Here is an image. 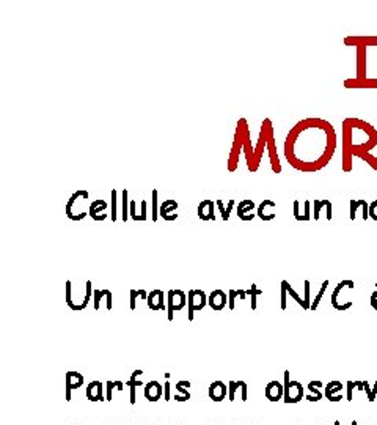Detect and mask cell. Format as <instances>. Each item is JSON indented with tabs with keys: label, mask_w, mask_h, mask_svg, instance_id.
Here are the masks:
<instances>
[{
	"label": "cell",
	"mask_w": 377,
	"mask_h": 425,
	"mask_svg": "<svg viewBox=\"0 0 377 425\" xmlns=\"http://www.w3.org/2000/svg\"><path fill=\"white\" fill-rule=\"evenodd\" d=\"M336 148L333 126L319 118L298 122L284 142V156L294 169L316 172L326 167Z\"/></svg>",
	"instance_id": "obj_1"
},
{
	"label": "cell",
	"mask_w": 377,
	"mask_h": 425,
	"mask_svg": "<svg viewBox=\"0 0 377 425\" xmlns=\"http://www.w3.org/2000/svg\"><path fill=\"white\" fill-rule=\"evenodd\" d=\"M377 147V130L368 122L346 118L343 122V169L352 170V156L369 153Z\"/></svg>",
	"instance_id": "obj_2"
},
{
	"label": "cell",
	"mask_w": 377,
	"mask_h": 425,
	"mask_svg": "<svg viewBox=\"0 0 377 425\" xmlns=\"http://www.w3.org/2000/svg\"><path fill=\"white\" fill-rule=\"evenodd\" d=\"M284 395H283V400L284 403H298L304 398V386L300 381H295V380H289V370H284Z\"/></svg>",
	"instance_id": "obj_3"
},
{
	"label": "cell",
	"mask_w": 377,
	"mask_h": 425,
	"mask_svg": "<svg viewBox=\"0 0 377 425\" xmlns=\"http://www.w3.org/2000/svg\"><path fill=\"white\" fill-rule=\"evenodd\" d=\"M187 304V294L183 290H170L167 293V317L173 321L175 312L183 311Z\"/></svg>",
	"instance_id": "obj_4"
},
{
	"label": "cell",
	"mask_w": 377,
	"mask_h": 425,
	"mask_svg": "<svg viewBox=\"0 0 377 425\" xmlns=\"http://www.w3.org/2000/svg\"><path fill=\"white\" fill-rule=\"evenodd\" d=\"M189 321H193V314L201 311L207 304V296L203 290H189Z\"/></svg>",
	"instance_id": "obj_5"
},
{
	"label": "cell",
	"mask_w": 377,
	"mask_h": 425,
	"mask_svg": "<svg viewBox=\"0 0 377 425\" xmlns=\"http://www.w3.org/2000/svg\"><path fill=\"white\" fill-rule=\"evenodd\" d=\"M64 398H66V402H71V392L77 391L79 388L84 386V375L76 370H69L66 372V377H64Z\"/></svg>",
	"instance_id": "obj_6"
},
{
	"label": "cell",
	"mask_w": 377,
	"mask_h": 425,
	"mask_svg": "<svg viewBox=\"0 0 377 425\" xmlns=\"http://www.w3.org/2000/svg\"><path fill=\"white\" fill-rule=\"evenodd\" d=\"M143 394H145V398L148 402H159L162 395H164V386L159 381H148L145 384V388H143Z\"/></svg>",
	"instance_id": "obj_7"
},
{
	"label": "cell",
	"mask_w": 377,
	"mask_h": 425,
	"mask_svg": "<svg viewBox=\"0 0 377 425\" xmlns=\"http://www.w3.org/2000/svg\"><path fill=\"white\" fill-rule=\"evenodd\" d=\"M264 395H266V398H267L269 402H278V400H281L283 395H284V386L280 381H277V380L269 381L267 386L264 388Z\"/></svg>",
	"instance_id": "obj_8"
},
{
	"label": "cell",
	"mask_w": 377,
	"mask_h": 425,
	"mask_svg": "<svg viewBox=\"0 0 377 425\" xmlns=\"http://www.w3.org/2000/svg\"><path fill=\"white\" fill-rule=\"evenodd\" d=\"M104 384L98 380L92 381V383H88L87 386V391H85V395L90 402H106V398H104Z\"/></svg>",
	"instance_id": "obj_9"
},
{
	"label": "cell",
	"mask_w": 377,
	"mask_h": 425,
	"mask_svg": "<svg viewBox=\"0 0 377 425\" xmlns=\"http://www.w3.org/2000/svg\"><path fill=\"white\" fill-rule=\"evenodd\" d=\"M207 395H209L211 400L214 402H223L228 397V388L223 381H212L209 386V391H207Z\"/></svg>",
	"instance_id": "obj_10"
},
{
	"label": "cell",
	"mask_w": 377,
	"mask_h": 425,
	"mask_svg": "<svg viewBox=\"0 0 377 425\" xmlns=\"http://www.w3.org/2000/svg\"><path fill=\"white\" fill-rule=\"evenodd\" d=\"M227 293L223 290H214L211 294H209V298H207V304H209V307L212 309L214 312H220V311H223V309L227 307Z\"/></svg>",
	"instance_id": "obj_11"
},
{
	"label": "cell",
	"mask_w": 377,
	"mask_h": 425,
	"mask_svg": "<svg viewBox=\"0 0 377 425\" xmlns=\"http://www.w3.org/2000/svg\"><path fill=\"white\" fill-rule=\"evenodd\" d=\"M343 383L341 381H338V380H335V381H330V383H327V386H326V391H324V395H326V398L329 402H340V400H343Z\"/></svg>",
	"instance_id": "obj_12"
},
{
	"label": "cell",
	"mask_w": 377,
	"mask_h": 425,
	"mask_svg": "<svg viewBox=\"0 0 377 425\" xmlns=\"http://www.w3.org/2000/svg\"><path fill=\"white\" fill-rule=\"evenodd\" d=\"M146 304L151 311L158 312V311H167V304L164 301V291L162 290H151L148 293V299Z\"/></svg>",
	"instance_id": "obj_13"
},
{
	"label": "cell",
	"mask_w": 377,
	"mask_h": 425,
	"mask_svg": "<svg viewBox=\"0 0 377 425\" xmlns=\"http://www.w3.org/2000/svg\"><path fill=\"white\" fill-rule=\"evenodd\" d=\"M256 208V205L252 199H245V200H241L239 205H238V208H236V213L239 216V219H242V221H252V219L255 217V213H252L253 210Z\"/></svg>",
	"instance_id": "obj_14"
},
{
	"label": "cell",
	"mask_w": 377,
	"mask_h": 425,
	"mask_svg": "<svg viewBox=\"0 0 377 425\" xmlns=\"http://www.w3.org/2000/svg\"><path fill=\"white\" fill-rule=\"evenodd\" d=\"M344 44L347 46H355L358 47H371L377 44V36L372 35H365V36H347L344 40Z\"/></svg>",
	"instance_id": "obj_15"
},
{
	"label": "cell",
	"mask_w": 377,
	"mask_h": 425,
	"mask_svg": "<svg viewBox=\"0 0 377 425\" xmlns=\"http://www.w3.org/2000/svg\"><path fill=\"white\" fill-rule=\"evenodd\" d=\"M176 210H178V202L173 199H167L161 205L159 214L162 219H165V221H176V217H178Z\"/></svg>",
	"instance_id": "obj_16"
},
{
	"label": "cell",
	"mask_w": 377,
	"mask_h": 425,
	"mask_svg": "<svg viewBox=\"0 0 377 425\" xmlns=\"http://www.w3.org/2000/svg\"><path fill=\"white\" fill-rule=\"evenodd\" d=\"M106 210H107V203L102 199H98V200L92 202V205L88 207V213L95 219V221H104V219L107 217V214L104 213Z\"/></svg>",
	"instance_id": "obj_17"
},
{
	"label": "cell",
	"mask_w": 377,
	"mask_h": 425,
	"mask_svg": "<svg viewBox=\"0 0 377 425\" xmlns=\"http://www.w3.org/2000/svg\"><path fill=\"white\" fill-rule=\"evenodd\" d=\"M198 217L201 221H215L214 214V200L206 199L198 205Z\"/></svg>",
	"instance_id": "obj_18"
},
{
	"label": "cell",
	"mask_w": 377,
	"mask_h": 425,
	"mask_svg": "<svg viewBox=\"0 0 377 425\" xmlns=\"http://www.w3.org/2000/svg\"><path fill=\"white\" fill-rule=\"evenodd\" d=\"M187 388H190V381H187V380H183V381H178L176 383V392L178 394H175V397H173V400H176V402H189L190 400V392H189V389Z\"/></svg>",
	"instance_id": "obj_19"
},
{
	"label": "cell",
	"mask_w": 377,
	"mask_h": 425,
	"mask_svg": "<svg viewBox=\"0 0 377 425\" xmlns=\"http://www.w3.org/2000/svg\"><path fill=\"white\" fill-rule=\"evenodd\" d=\"M321 388H324V383L316 380V381H310L308 386H307V389L311 392L310 395H307V400L308 402H319L321 398L324 397V392L321 391Z\"/></svg>",
	"instance_id": "obj_20"
},
{
	"label": "cell",
	"mask_w": 377,
	"mask_h": 425,
	"mask_svg": "<svg viewBox=\"0 0 377 425\" xmlns=\"http://www.w3.org/2000/svg\"><path fill=\"white\" fill-rule=\"evenodd\" d=\"M354 285H355L354 280H350V279H344V280H341L340 283H338L336 288L332 293V306H333V309H336V306H338V296H340V291L343 288H354Z\"/></svg>",
	"instance_id": "obj_21"
},
{
	"label": "cell",
	"mask_w": 377,
	"mask_h": 425,
	"mask_svg": "<svg viewBox=\"0 0 377 425\" xmlns=\"http://www.w3.org/2000/svg\"><path fill=\"white\" fill-rule=\"evenodd\" d=\"M266 207H270V208H275L277 205H275V202H272V200H269V199H266L264 202H261L259 203V207H258V216L263 219V221H272V219H275V216L277 214H266Z\"/></svg>",
	"instance_id": "obj_22"
},
{
	"label": "cell",
	"mask_w": 377,
	"mask_h": 425,
	"mask_svg": "<svg viewBox=\"0 0 377 425\" xmlns=\"http://www.w3.org/2000/svg\"><path fill=\"white\" fill-rule=\"evenodd\" d=\"M245 290H230L228 291V307H230V311H235L236 309V299L241 298V299H245Z\"/></svg>",
	"instance_id": "obj_23"
},
{
	"label": "cell",
	"mask_w": 377,
	"mask_h": 425,
	"mask_svg": "<svg viewBox=\"0 0 377 425\" xmlns=\"http://www.w3.org/2000/svg\"><path fill=\"white\" fill-rule=\"evenodd\" d=\"M215 203H217V207H218L220 213H222V219L227 222L228 219H230V211H231V208L235 207V200L230 199V200H228V207H227V208L223 207V200H222V199H217V200H215Z\"/></svg>",
	"instance_id": "obj_24"
},
{
	"label": "cell",
	"mask_w": 377,
	"mask_h": 425,
	"mask_svg": "<svg viewBox=\"0 0 377 425\" xmlns=\"http://www.w3.org/2000/svg\"><path fill=\"white\" fill-rule=\"evenodd\" d=\"M329 279H326L322 282V285H321V288H319V291H318V294H316V298L313 299V302H311V307H310V311L311 312H315L316 309H318V306H319V302H321V299H322V296H324V293H326V290H327V287H329Z\"/></svg>",
	"instance_id": "obj_25"
},
{
	"label": "cell",
	"mask_w": 377,
	"mask_h": 425,
	"mask_svg": "<svg viewBox=\"0 0 377 425\" xmlns=\"http://www.w3.org/2000/svg\"><path fill=\"white\" fill-rule=\"evenodd\" d=\"M281 285H284L286 291L289 293V296H291V298H292V299H294V301H295V302H297L298 306L305 307V302H304V299H302L300 296H298V293H297V291H295V290H294V288H292V287L289 285V282H288V280H281Z\"/></svg>",
	"instance_id": "obj_26"
},
{
	"label": "cell",
	"mask_w": 377,
	"mask_h": 425,
	"mask_svg": "<svg viewBox=\"0 0 377 425\" xmlns=\"http://www.w3.org/2000/svg\"><path fill=\"white\" fill-rule=\"evenodd\" d=\"M366 203L365 199H360V200H355V199H350V221H355V217H357V210L358 208H363V205Z\"/></svg>",
	"instance_id": "obj_27"
},
{
	"label": "cell",
	"mask_w": 377,
	"mask_h": 425,
	"mask_svg": "<svg viewBox=\"0 0 377 425\" xmlns=\"http://www.w3.org/2000/svg\"><path fill=\"white\" fill-rule=\"evenodd\" d=\"M110 293V290L107 288H102V290H95L93 293V301H95V311H99V307H101V299L102 298H106V296Z\"/></svg>",
	"instance_id": "obj_28"
},
{
	"label": "cell",
	"mask_w": 377,
	"mask_h": 425,
	"mask_svg": "<svg viewBox=\"0 0 377 425\" xmlns=\"http://www.w3.org/2000/svg\"><path fill=\"white\" fill-rule=\"evenodd\" d=\"M245 294H249L250 298H252V311H256V296L258 294H263V290H259L255 283L249 288V290H245Z\"/></svg>",
	"instance_id": "obj_29"
},
{
	"label": "cell",
	"mask_w": 377,
	"mask_h": 425,
	"mask_svg": "<svg viewBox=\"0 0 377 425\" xmlns=\"http://www.w3.org/2000/svg\"><path fill=\"white\" fill-rule=\"evenodd\" d=\"M239 389H241V388H239L238 381H230V383H228V400H230V402H235V400H236V394H238Z\"/></svg>",
	"instance_id": "obj_30"
},
{
	"label": "cell",
	"mask_w": 377,
	"mask_h": 425,
	"mask_svg": "<svg viewBox=\"0 0 377 425\" xmlns=\"http://www.w3.org/2000/svg\"><path fill=\"white\" fill-rule=\"evenodd\" d=\"M129 210H131V203L127 200V189L123 191V221L126 222L129 217Z\"/></svg>",
	"instance_id": "obj_31"
},
{
	"label": "cell",
	"mask_w": 377,
	"mask_h": 425,
	"mask_svg": "<svg viewBox=\"0 0 377 425\" xmlns=\"http://www.w3.org/2000/svg\"><path fill=\"white\" fill-rule=\"evenodd\" d=\"M357 158H360V159H363V161H366V162H368V164L371 165V169L377 170V158L371 156L369 153H363V154H358Z\"/></svg>",
	"instance_id": "obj_32"
},
{
	"label": "cell",
	"mask_w": 377,
	"mask_h": 425,
	"mask_svg": "<svg viewBox=\"0 0 377 425\" xmlns=\"http://www.w3.org/2000/svg\"><path fill=\"white\" fill-rule=\"evenodd\" d=\"M304 285H305V287H304V288H305V296H304L305 307H304V309H305V311H310L311 302H313V301L310 299V290H311V288H310V280H305V282H304Z\"/></svg>",
	"instance_id": "obj_33"
},
{
	"label": "cell",
	"mask_w": 377,
	"mask_h": 425,
	"mask_svg": "<svg viewBox=\"0 0 377 425\" xmlns=\"http://www.w3.org/2000/svg\"><path fill=\"white\" fill-rule=\"evenodd\" d=\"M116 389L115 381H107L106 383V402H112L113 400V391Z\"/></svg>",
	"instance_id": "obj_34"
},
{
	"label": "cell",
	"mask_w": 377,
	"mask_h": 425,
	"mask_svg": "<svg viewBox=\"0 0 377 425\" xmlns=\"http://www.w3.org/2000/svg\"><path fill=\"white\" fill-rule=\"evenodd\" d=\"M327 203H329L327 199H324V200L315 199V221H318V219H319V216H321V208L326 207Z\"/></svg>",
	"instance_id": "obj_35"
},
{
	"label": "cell",
	"mask_w": 377,
	"mask_h": 425,
	"mask_svg": "<svg viewBox=\"0 0 377 425\" xmlns=\"http://www.w3.org/2000/svg\"><path fill=\"white\" fill-rule=\"evenodd\" d=\"M153 221L156 222V219H158V191L153 189Z\"/></svg>",
	"instance_id": "obj_36"
},
{
	"label": "cell",
	"mask_w": 377,
	"mask_h": 425,
	"mask_svg": "<svg viewBox=\"0 0 377 425\" xmlns=\"http://www.w3.org/2000/svg\"><path fill=\"white\" fill-rule=\"evenodd\" d=\"M239 388H241V400L242 402H247V398H249V388H247V383L239 380Z\"/></svg>",
	"instance_id": "obj_37"
},
{
	"label": "cell",
	"mask_w": 377,
	"mask_h": 425,
	"mask_svg": "<svg viewBox=\"0 0 377 425\" xmlns=\"http://www.w3.org/2000/svg\"><path fill=\"white\" fill-rule=\"evenodd\" d=\"M281 291H280V298H281V311H286V307H288V291H286V288H284V285H281V288H280Z\"/></svg>",
	"instance_id": "obj_38"
},
{
	"label": "cell",
	"mask_w": 377,
	"mask_h": 425,
	"mask_svg": "<svg viewBox=\"0 0 377 425\" xmlns=\"http://www.w3.org/2000/svg\"><path fill=\"white\" fill-rule=\"evenodd\" d=\"M357 388V384H355V381H347L346 383V389H347V394H346V398L349 402H352V392H354V389Z\"/></svg>",
	"instance_id": "obj_39"
},
{
	"label": "cell",
	"mask_w": 377,
	"mask_h": 425,
	"mask_svg": "<svg viewBox=\"0 0 377 425\" xmlns=\"http://www.w3.org/2000/svg\"><path fill=\"white\" fill-rule=\"evenodd\" d=\"M310 208H311V202H310V200H305V213L300 214V217H298L297 221H310V219H311Z\"/></svg>",
	"instance_id": "obj_40"
},
{
	"label": "cell",
	"mask_w": 377,
	"mask_h": 425,
	"mask_svg": "<svg viewBox=\"0 0 377 425\" xmlns=\"http://www.w3.org/2000/svg\"><path fill=\"white\" fill-rule=\"evenodd\" d=\"M170 389H172V386H170V381H165L164 384V400L165 402H170L172 400V395H170Z\"/></svg>",
	"instance_id": "obj_41"
},
{
	"label": "cell",
	"mask_w": 377,
	"mask_h": 425,
	"mask_svg": "<svg viewBox=\"0 0 377 425\" xmlns=\"http://www.w3.org/2000/svg\"><path fill=\"white\" fill-rule=\"evenodd\" d=\"M140 296V290H131V311L137 309V298Z\"/></svg>",
	"instance_id": "obj_42"
},
{
	"label": "cell",
	"mask_w": 377,
	"mask_h": 425,
	"mask_svg": "<svg viewBox=\"0 0 377 425\" xmlns=\"http://www.w3.org/2000/svg\"><path fill=\"white\" fill-rule=\"evenodd\" d=\"M112 221H116V191H112Z\"/></svg>",
	"instance_id": "obj_43"
},
{
	"label": "cell",
	"mask_w": 377,
	"mask_h": 425,
	"mask_svg": "<svg viewBox=\"0 0 377 425\" xmlns=\"http://www.w3.org/2000/svg\"><path fill=\"white\" fill-rule=\"evenodd\" d=\"M369 217L372 219V221L377 222V200H374V202L369 205Z\"/></svg>",
	"instance_id": "obj_44"
},
{
	"label": "cell",
	"mask_w": 377,
	"mask_h": 425,
	"mask_svg": "<svg viewBox=\"0 0 377 425\" xmlns=\"http://www.w3.org/2000/svg\"><path fill=\"white\" fill-rule=\"evenodd\" d=\"M126 386H129V388H140V386H143V381L141 380H127Z\"/></svg>",
	"instance_id": "obj_45"
},
{
	"label": "cell",
	"mask_w": 377,
	"mask_h": 425,
	"mask_svg": "<svg viewBox=\"0 0 377 425\" xmlns=\"http://www.w3.org/2000/svg\"><path fill=\"white\" fill-rule=\"evenodd\" d=\"M371 307L377 312V288H375V290L372 291V294H371Z\"/></svg>",
	"instance_id": "obj_46"
},
{
	"label": "cell",
	"mask_w": 377,
	"mask_h": 425,
	"mask_svg": "<svg viewBox=\"0 0 377 425\" xmlns=\"http://www.w3.org/2000/svg\"><path fill=\"white\" fill-rule=\"evenodd\" d=\"M298 205H300V203H298V200H294V217H295V221H297L298 217H300V210H298Z\"/></svg>",
	"instance_id": "obj_47"
},
{
	"label": "cell",
	"mask_w": 377,
	"mask_h": 425,
	"mask_svg": "<svg viewBox=\"0 0 377 425\" xmlns=\"http://www.w3.org/2000/svg\"><path fill=\"white\" fill-rule=\"evenodd\" d=\"M363 386H365V392H366L368 400H369V398H371V394H372V388H369V384H368V381H366V380L363 381Z\"/></svg>",
	"instance_id": "obj_48"
},
{
	"label": "cell",
	"mask_w": 377,
	"mask_h": 425,
	"mask_svg": "<svg viewBox=\"0 0 377 425\" xmlns=\"http://www.w3.org/2000/svg\"><path fill=\"white\" fill-rule=\"evenodd\" d=\"M143 375V370H134L132 372V375L129 377V380H138V377Z\"/></svg>",
	"instance_id": "obj_49"
},
{
	"label": "cell",
	"mask_w": 377,
	"mask_h": 425,
	"mask_svg": "<svg viewBox=\"0 0 377 425\" xmlns=\"http://www.w3.org/2000/svg\"><path fill=\"white\" fill-rule=\"evenodd\" d=\"M375 395H377V381H375L374 386H372V394H371L369 402H374V400H375Z\"/></svg>",
	"instance_id": "obj_50"
},
{
	"label": "cell",
	"mask_w": 377,
	"mask_h": 425,
	"mask_svg": "<svg viewBox=\"0 0 377 425\" xmlns=\"http://www.w3.org/2000/svg\"><path fill=\"white\" fill-rule=\"evenodd\" d=\"M116 384V391H124V383L123 381H115Z\"/></svg>",
	"instance_id": "obj_51"
},
{
	"label": "cell",
	"mask_w": 377,
	"mask_h": 425,
	"mask_svg": "<svg viewBox=\"0 0 377 425\" xmlns=\"http://www.w3.org/2000/svg\"><path fill=\"white\" fill-rule=\"evenodd\" d=\"M355 384H357V389H358V391H365V386H363V381H355Z\"/></svg>",
	"instance_id": "obj_52"
},
{
	"label": "cell",
	"mask_w": 377,
	"mask_h": 425,
	"mask_svg": "<svg viewBox=\"0 0 377 425\" xmlns=\"http://www.w3.org/2000/svg\"><path fill=\"white\" fill-rule=\"evenodd\" d=\"M333 425H341V423H340V420H335V423H333Z\"/></svg>",
	"instance_id": "obj_53"
},
{
	"label": "cell",
	"mask_w": 377,
	"mask_h": 425,
	"mask_svg": "<svg viewBox=\"0 0 377 425\" xmlns=\"http://www.w3.org/2000/svg\"><path fill=\"white\" fill-rule=\"evenodd\" d=\"M352 425H358V423H357L355 420H352Z\"/></svg>",
	"instance_id": "obj_54"
},
{
	"label": "cell",
	"mask_w": 377,
	"mask_h": 425,
	"mask_svg": "<svg viewBox=\"0 0 377 425\" xmlns=\"http://www.w3.org/2000/svg\"><path fill=\"white\" fill-rule=\"evenodd\" d=\"M375 288H377V282H375Z\"/></svg>",
	"instance_id": "obj_55"
}]
</instances>
